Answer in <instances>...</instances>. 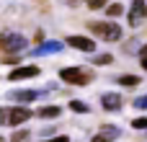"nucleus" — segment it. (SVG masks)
Wrapping results in <instances>:
<instances>
[{"mask_svg":"<svg viewBox=\"0 0 147 142\" xmlns=\"http://www.w3.org/2000/svg\"><path fill=\"white\" fill-rule=\"evenodd\" d=\"M26 137H28V132H26V129H21V132H16L13 142H21V140H26Z\"/></svg>","mask_w":147,"mask_h":142,"instance_id":"412c9836","label":"nucleus"},{"mask_svg":"<svg viewBox=\"0 0 147 142\" xmlns=\"http://www.w3.org/2000/svg\"><path fill=\"white\" fill-rule=\"evenodd\" d=\"M41 70L36 67V65H21V67H16L13 72H8V80H28V78H36Z\"/></svg>","mask_w":147,"mask_h":142,"instance_id":"423d86ee","label":"nucleus"},{"mask_svg":"<svg viewBox=\"0 0 147 142\" xmlns=\"http://www.w3.org/2000/svg\"><path fill=\"white\" fill-rule=\"evenodd\" d=\"M111 60H114L111 54H96V57H93V65H109Z\"/></svg>","mask_w":147,"mask_h":142,"instance_id":"dca6fc26","label":"nucleus"},{"mask_svg":"<svg viewBox=\"0 0 147 142\" xmlns=\"http://www.w3.org/2000/svg\"><path fill=\"white\" fill-rule=\"evenodd\" d=\"M121 13H124V5H121V3L106 5V16H109V18H116V16H121Z\"/></svg>","mask_w":147,"mask_h":142,"instance_id":"ddd939ff","label":"nucleus"},{"mask_svg":"<svg viewBox=\"0 0 147 142\" xmlns=\"http://www.w3.org/2000/svg\"><path fill=\"white\" fill-rule=\"evenodd\" d=\"M101 103H103L106 111H119V109H121V96H119V93H103Z\"/></svg>","mask_w":147,"mask_h":142,"instance_id":"9b49d317","label":"nucleus"},{"mask_svg":"<svg viewBox=\"0 0 147 142\" xmlns=\"http://www.w3.org/2000/svg\"><path fill=\"white\" fill-rule=\"evenodd\" d=\"M49 142H70V137H65V135H59V137H52Z\"/></svg>","mask_w":147,"mask_h":142,"instance_id":"5701e85b","label":"nucleus"},{"mask_svg":"<svg viewBox=\"0 0 147 142\" xmlns=\"http://www.w3.org/2000/svg\"><path fill=\"white\" fill-rule=\"evenodd\" d=\"M119 85H140V78L137 75H121L119 78Z\"/></svg>","mask_w":147,"mask_h":142,"instance_id":"2eb2a0df","label":"nucleus"},{"mask_svg":"<svg viewBox=\"0 0 147 142\" xmlns=\"http://www.w3.org/2000/svg\"><path fill=\"white\" fill-rule=\"evenodd\" d=\"M142 67L147 70V54H142Z\"/></svg>","mask_w":147,"mask_h":142,"instance_id":"b1692460","label":"nucleus"},{"mask_svg":"<svg viewBox=\"0 0 147 142\" xmlns=\"http://www.w3.org/2000/svg\"><path fill=\"white\" fill-rule=\"evenodd\" d=\"M59 114H62L59 106H41V109L36 111V116H41V119H57Z\"/></svg>","mask_w":147,"mask_h":142,"instance_id":"f8f14e48","label":"nucleus"},{"mask_svg":"<svg viewBox=\"0 0 147 142\" xmlns=\"http://www.w3.org/2000/svg\"><path fill=\"white\" fill-rule=\"evenodd\" d=\"M85 3H88V8H93V10H98V8L109 5V0H85Z\"/></svg>","mask_w":147,"mask_h":142,"instance_id":"f3484780","label":"nucleus"},{"mask_svg":"<svg viewBox=\"0 0 147 142\" xmlns=\"http://www.w3.org/2000/svg\"><path fill=\"white\" fill-rule=\"evenodd\" d=\"M142 54H147V47H142Z\"/></svg>","mask_w":147,"mask_h":142,"instance_id":"393cba45","label":"nucleus"},{"mask_svg":"<svg viewBox=\"0 0 147 142\" xmlns=\"http://www.w3.org/2000/svg\"><path fill=\"white\" fill-rule=\"evenodd\" d=\"M147 18V3L145 0H132V10H129V26H140Z\"/></svg>","mask_w":147,"mask_h":142,"instance_id":"39448f33","label":"nucleus"},{"mask_svg":"<svg viewBox=\"0 0 147 142\" xmlns=\"http://www.w3.org/2000/svg\"><path fill=\"white\" fill-rule=\"evenodd\" d=\"M28 47V41H26V36H21V34H13V31H5L3 36H0V49L3 52H10V54H18V52H23Z\"/></svg>","mask_w":147,"mask_h":142,"instance_id":"7ed1b4c3","label":"nucleus"},{"mask_svg":"<svg viewBox=\"0 0 147 142\" xmlns=\"http://www.w3.org/2000/svg\"><path fill=\"white\" fill-rule=\"evenodd\" d=\"M39 96H44V93H41V91H13V93H10V98H13L16 103H21V106L36 101Z\"/></svg>","mask_w":147,"mask_h":142,"instance_id":"1a4fd4ad","label":"nucleus"},{"mask_svg":"<svg viewBox=\"0 0 147 142\" xmlns=\"http://www.w3.org/2000/svg\"><path fill=\"white\" fill-rule=\"evenodd\" d=\"M119 135H121L119 127H103L101 135H93V137H90V142H114Z\"/></svg>","mask_w":147,"mask_h":142,"instance_id":"9d476101","label":"nucleus"},{"mask_svg":"<svg viewBox=\"0 0 147 142\" xmlns=\"http://www.w3.org/2000/svg\"><path fill=\"white\" fill-rule=\"evenodd\" d=\"M62 52V41H41L34 52H28L31 57H47V54H57Z\"/></svg>","mask_w":147,"mask_h":142,"instance_id":"0eeeda50","label":"nucleus"},{"mask_svg":"<svg viewBox=\"0 0 147 142\" xmlns=\"http://www.w3.org/2000/svg\"><path fill=\"white\" fill-rule=\"evenodd\" d=\"M134 109H147V96H140V98H134Z\"/></svg>","mask_w":147,"mask_h":142,"instance_id":"6ab92c4d","label":"nucleus"},{"mask_svg":"<svg viewBox=\"0 0 147 142\" xmlns=\"http://www.w3.org/2000/svg\"><path fill=\"white\" fill-rule=\"evenodd\" d=\"M59 78L65 83H70V85H88L93 80V72H85L83 67H62Z\"/></svg>","mask_w":147,"mask_h":142,"instance_id":"f03ea898","label":"nucleus"},{"mask_svg":"<svg viewBox=\"0 0 147 142\" xmlns=\"http://www.w3.org/2000/svg\"><path fill=\"white\" fill-rule=\"evenodd\" d=\"M34 114H31V109H26V106H13V109H8V124L10 127H21L23 122H28Z\"/></svg>","mask_w":147,"mask_h":142,"instance_id":"20e7f679","label":"nucleus"},{"mask_svg":"<svg viewBox=\"0 0 147 142\" xmlns=\"http://www.w3.org/2000/svg\"><path fill=\"white\" fill-rule=\"evenodd\" d=\"M90 31L98 39H103V41H119L121 39V28L116 23H109V21H93L90 23Z\"/></svg>","mask_w":147,"mask_h":142,"instance_id":"f257e3e1","label":"nucleus"},{"mask_svg":"<svg viewBox=\"0 0 147 142\" xmlns=\"http://www.w3.org/2000/svg\"><path fill=\"white\" fill-rule=\"evenodd\" d=\"M132 127H134V129H147V116H140V119H134V122H132Z\"/></svg>","mask_w":147,"mask_h":142,"instance_id":"a211bd4d","label":"nucleus"},{"mask_svg":"<svg viewBox=\"0 0 147 142\" xmlns=\"http://www.w3.org/2000/svg\"><path fill=\"white\" fill-rule=\"evenodd\" d=\"M67 44L75 47V49H80V52H96V41L88 39V36H70Z\"/></svg>","mask_w":147,"mask_h":142,"instance_id":"6e6552de","label":"nucleus"},{"mask_svg":"<svg viewBox=\"0 0 147 142\" xmlns=\"http://www.w3.org/2000/svg\"><path fill=\"white\" fill-rule=\"evenodd\" d=\"M0 142H5V140H3V137H0Z\"/></svg>","mask_w":147,"mask_h":142,"instance_id":"a878e982","label":"nucleus"},{"mask_svg":"<svg viewBox=\"0 0 147 142\" xmlns=\"http://www.w3.org/2000/svg\"><path fill=\"white\" fill-rule=\"evenodd\" d=\"M70 109H72V111H78V114H88V111H90V106H88V103H83V101H70Z\"/></svg>","mask_w":147,"mask_h":142,"instance_id":"4468645a","label":"nucleus"},{"mask_svg":"<svg viewBox=\"0 0 147 142\" xmlns=\"http://www.w3.org/2000/svg\"><path fill=\"white\" fill-rule=\"evenodd\" d=\"M8 124V109H0V127Z\"/></svg>","mask_w":147,"mask_h":142,"instance_id":"4be33fe9","label":"nucleus"},{"mask_svg":"<svg viewBox=\"0 0 147 142\" xmlns=\"http://www.w3.org/2000/svg\"><path fill=\"white\" fill-rule=\"evenodd\" d=\"M3 62H5V65H16V62H18V54H5Z\"/></svg>","mask_w":147,"mask_h":142,"instance_id":"aec40b11","label":"nucleus"}]
</instances>
